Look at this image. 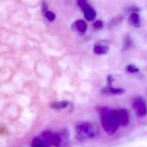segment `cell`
Wrapping results in <instances>:
<instances>
[{
    "mask_svg": "<svg viewBox=\"0 0 147 147\" xmlns=\"http://www.w3.org/2000/svg\"><path fill=\"white\" fill-rule=\"evenodd\" d=\"M99 110L101 115V124L104 131L109 135L115 134L119 127H121L115 114V109L101 108Z\"/></svg>",
    "mask_w": 147,
    "mask_h": 147,
    "instance_id": "1",
    "label": "cell"
},
{
    "mask_svg": "<svg viewBox=\"0 0 147 147\" xmlns=\"http://www.w3.org/2000/svg\"><path fill=\"white\" fill-rule=\"evenodd\" d=\"M75 132L76 137L79 141L91 140L96 134L95 126L91 122L86 121H78L75 126Z\"/></svg>",
    "mask_w": 147,
    "mask_h": 147,
    "instance_id": "2",
    "label": "cell"
},
{
    "mask_svg": "<svg viewBox=\"0 0 147 147\" xmlns=\"http://www.w3.org/2000/svg\"><path fill=\"white\" fill-rule=\"evenodd\" d=\"M132 106L138 117L143 118L147 115V103L142 97H136L134 99Z\"/></svg>",
    "mask_w": 147,
    "mask_h": 147,
    "instance_id": "3",
    "label": "cell"
},
{
    "mask_svg": "<svg viewBox=\"0 0 147 147\" xmlns=\"http://www.w3.org/2000/svg\"><path fill=\"white\" fill-rule=\"evenodd\" d=\"M115 114L118 119V121L120 123V126L126 127L129 123V114L128 112L124 109H115Z\"/></svg>",
    "mask_w": 147,
    "mask_h": 147,
    "instance_id": "4",
    "label": "cell"
},
{
    "mask_svg": "<svg viewBox=\"0 0 147 147\" xmlns=\"http://www.w3.org/2000/svg\"><path fill=\"white\" fill-rule=\"evenodd\" d=\"M102 93L107 94V95H121L123 93H125V90L124 89H121V88H114L112 85H108L106 88H104L102 90Z\"/></svg>",
    "mask_w": 147,
    "mask_h": 147,
    "instance_id": "5",
    "label": "cell"
},
{
    "mask_svg": "<svg viewBox=\"0 0 147 147\" xmlns=\"http://www.w3.org/2000/svg\"><path fill=\"white\" fill-rule=\"evenodd\" d=\"M84 13V17L87 21H94L96 19V12L95 11V9L90 6L88 5L86 8H84V9H82Z\"/></svg>",
    "mask_w": 147,
    "mask_h": 147,
    "instance_id": "6",
    "label": "cell"
},
{
    "mask_svg": "<svg viewBox=\"0 0 147 147\" xmlns=\"http://www.w3.org/2000/svg\"><path fill=\"white\" fill-rule=\"evenodd\" d=\"M129 23L135 28H140L141 26V19L140 15L137 12H133L129 16Z\"/></svg>",
    "mask_w": 147,
    "mask_h": 147,
    "instance_id": "7",
    "label": "cell"
},
{
    "mask_svg": "<svg viewBox=\"0 0 147 147\" xmlns=\"http://www.w3.org/2000/svg\"><path fill=\"white\" fill-rule=\"evenodd\" d=\"M109 52V46L102 44V43H97L94 47V53L98 55L106 54Z\"/></svg>",
    "mask_w": 147,
    "mask_h": 147,
    "instance_id": "8",
    "label": "cell"
},
{
    "mask_svg": "<svg viewBox=\"0 0 147 147\" xmlns=\"http://www.w3.org/2000/svg\"><path fill=\"white\" fill-rule=\"evenodd\" d=\"M75 27H76V29L81 34H84L88 28L86 22L82 19H78L75 22Z\"/></svg>",
    "mask_w": 147,
    "mask_h": 147,
    "instance_id": "9",
    "label": "cell"
},
{
    "mask_svg": "<svg viewBox=\"0 0 147 147\" xmlns=\"http://www.w3.org/2000/svg\"><path fill=\"white\" fill-rule=\"evenodd\" d=\"M31 146L32 147H49V146L41 139L39 137H36L33 139L31 142Z\"/></svg>",
    "mask_w": 147,
    "mask_h": 147,
    "instance_id": "10",
    "label": "cell"
},
{
    "mask_svg": "<svg viewBox=\"0 0 147 147\" xmlns=\"http://www.w3.org/2000/svg\"><path fill=\"white\" fill-rule=\"evenodd\" d=\"M69 105V102H66V101H60V102H53L50 105V107L53 109H56V110H60V109H65L67 106Z\"/></svg>",
    "mask_w": 147,
    "mask_h": 147,
    "instance_id": "11",
    "label": "cell"
},
{
    "mask_svg": "<svg viewBox=\"0 0 147 147\" xmlns=\"http://www.w3.org/2000/svg\"><path fill=\"white\" fill-rule=\"evenodd\" d=\"M44 14H45L46 18H47L48 21H50V22H53V21L56 18L55 14H54L53 12L50 11V10H47L46 12H44Z\"/></svg>",
    "mask_w": 147,
    "mask_h": 147,
    "instance_id": "12",
    "label": "cell"
},
{
    "mask_svg": "<svg viewBox=\"0 0 147 147\" xmlns=\"http://www.w3.org/2000/svg\"><path fill=\"white\" fill-rule=\"evenodd\" d=\"M93 27L96 30H100L103 28V22L101 20H96L93 22Z\"/></svg>",
    "mask_w": 147,
    "mask_h": 147,
    "instance_id": "13",
    "label": "cell"
},
{
    "mask_svg": "<svg viewBox=\"0 0 147 147\" xmlns=\"http://www.w3.org/2000/svg\"><path fill=\"white\" fill-rule=\"evenodd\" d=\"M127 71L130 73H137L139 72V68L137 66H135L134 65H128L127 66Z\"/></svg>",
    "mask_w": 147,
    "mask_h": 147,
    "instance_id": "14",
    "label": "cell"
},
{
    "mask_svg": "<svg viewBox=\"0 0 147 147\" xmlns=\"http://www.w3.org/2000/svg\"><path fill=\"white\" fill-rule=\"evenodd\" d=\"M78 4L82 9H84L89 5V3H87V0H78Z\"/></svg>",
    "mask_w": 147,
    "mask_h": 147,
    "instance_id": "15",
    "label": "cell"
}]
</instances>
